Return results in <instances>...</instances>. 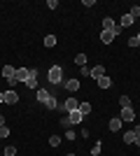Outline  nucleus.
Returning a JSON list of instances; mask_svg holds the SVG:
<instances>
[{
  "label": "nucleus",
  "mask_w": 140,
  "mask_h": 156,
  "mask_svg": "<svg viewBox=\"0 0 140 156\" xmlns=\"http://www.w3.org/2000/svg\"><path fill=\"white\" fill-rule=\"evenodd\" d=\"M47 77L52 84H63V70H61V65H52L49 72H47Z\"/></svg>",
  "instance_id": "nucleus-1"
},
{
  "label": "nucleus",
  "mask_w": 140,
  "mask_h": 156,
  "mask_svg": "<svg viewBox=\"0 0 140 156\" xmlns=\"http://www.w3.org/2000/svg\"><path fill=\"white\" fill-rule=\"evenodd\" d=\"M82 112L80 110H75V112H70V117L68 119H61V126H66V128H70V126H77V124H82Z\"/></svg>",
  "instance_id": "nucleus-2"
},
{
  "label": "nucleus",
  "mask_w": 140,
  "mask_h": 156,
  "mask_svg": "<svg viewBox=\"0 0 140 156\" xmlns=\"http://www.w3.org/2000/svg\"><path fill=\"white\" fill-rule=\"evenodd\" d=\"M31 77V70L28 68H16V72H14V79H9V84H12V89H14V84L16 82H23L26 84V79Z\"/></svg>",
  "instance_id": "nucleus-3"
},
{
  "label": "nucleus",
  "mask_w": 140,
  "mask_h": 156,
  "mask_svg": "<svg viewBox=\"0 0 140 156\" xmlns=\"http://www.w3.org/2000/svg\"><path fill=\"white\" fill-rule=\"evenodd\" d=\"M119 119H121V121H135V110H133V107H121Z\"/></svg>",
  "instance_id": "nucleus-4"
},
{
  "label": "nucleus",
  "mask_w": 140,
  "mask_h": 156,
  "mask_svg": "<svg viewBox=\"0 0 140 156\" xmlns=\"http://www.w3.org/2000/svg\"><path fill=\"white\" fill-rule=\"evenodd\" d=\"M2 103H19V93L14 91V89H9V91H5V96H2Z\"/></svg>",
  "instance_id": "nucleus-5"
},
{
  "label": "nucleus",
  "mask_w": 140,
  "mask_h": 156,
  "mask_svg": "<svg viewBox=\"0 0 140 156\" xmlns=\"http://www.w3.org/2000/svg\"><path fill=\"white\" fill-rule=\"evenodd\" d=\"M77 107H80V100H77V98H73V96H70L66 103H63V110H68V112H75Z\"/></svg>",
  "instance_id": "nucleus-6"
},
{
  "label": "nucleus",
  "mask_w": 140,
  "mask_h": 156,
  "mask_svg": "<svg viewBox=\"0 0 140 156\" xmlns=\"http://www.w3.org/2000/svg\"><path fill=\"white\" fill-rule=\"evenodd\" d=\"M103 75H105V68H103V65H93L91 72H89V77H93V79H100Z\"/></svg>",
  "instance_id": "nucleus-7"
},
{
  "label": "nucleus",
  "mask_w": 140,
  "mask_h": 156,
  "mask_svg": "<svg viewBox=\"0 0 140 156\" xmlns=\"http://www.w3.org/2000/svg\"><path fill=\"white\" fill-rule=\"evenodd\" d=\"M28 89H38V70H31V77L26 79Z\"/></svg>",
  "instance_id": "nucleus-8"
},
{
  "label": "nucleus",
  "mask_w": 140,
  "mask_h": 156,
  "mask_svg": "<svg viewBox=\"0 0 140 156\" xmlns=\"http://www.w3.org/2000/svg\"><path fill=\"white\" fill-rule=\"evenodd\" d=\"M63 86L73 93V91H77V89H80V82H77V79H66V82H63Z\"/></svg>",
  "instance_id": "nucleus-9"
},
{
  "label": "nucleus",
  "mask_w": 140,
  "mask_h": 156,
  "mask_svg": "<svg viewBox=\"0 0 140 156\" xmlns=\"http://www.w3.org/2000/svg\"><path fill=\"white\" fill-rule=\"evenodd\" d=\"M121 124H124V121H121L119 117L110 119V130H112V133H117V130H121Z\"/></svg>",
  "instance_id": "nucleus-10"
},
{
  "label": "nucleus",
  "mask_w": 140,
  "mask_h": 156,
  "mask_svg": "<svg viewBox=\"0 0 140 156\" xmlns=\"http://www.w3.org/2000/svg\"><path fill=\"white\" fill-rule=\"evenodd\" d=\"M49 98H52V93L47 91V89H38V100H40V103L47 105V100H49Z\"/></svg>",
  "instance_id": "nucleus-11"
},
{
  "label": "nucleus",
  "mask_w": 140,
  "mask_h": 156,
  "mask_svg": "<svg viewBox=\"0 0 140 156\" xmlns=\"http://www.w3.org/2000/svg\"><path fill=\"white\" fill-rule=\"evenodd\" d=\"M100 40H103V44H110V42L114 40V33L112 30H103L100 33Z\"/></svg>",
  "instance_id": "nucleus-12"
},
{
  "label": "nucleus",
  "mask_w": 140,
  "mask_h": 156,
  "mask_svg": "<svg viewBox=\"0 0 140 156\" xmlns=\"http://www.w3.org/2000/svg\"><path fill=\"white\" fill-rule=\"evenodd\" d=\"M96 82H98V86H100V89H110V86H112V79L107 77V75H103V77H100V79H96Z\"/></svg>",
  "instance_id": "nucleus-13"
},
{
  "label": "nucleus",
  "mask_w": 140,
  "mask_h": 156,
  "mask_svg": "<svg viewBox=\"0 0 140 156\" xmlns=\"http://www.w3.org/2000/svg\"><path fill=\"white\" fill-rule=\"evenodd\" d=\"M77 110L82 112V117H87L89 112H91V103H87V100H80V107Z\"/></svg>",
  "instance_id": "nucleus-14"
},
{
  "label": "nucleus",
  "mask_w": 140,
  "mask_h": 156,
  "mask_svg": "<svg viewBox=\"0 0 140 156\" xmlns=\"http://www.w3.org/2000/svg\"><path fill=\"white\" fill-rule=\"evenodd\" d=\"M14 72H16V70H14L12 65H5V68H2V77L9 82V79H14Z\"/></svg>",
  "instance_id": "nucleus-15"
},
{
  "label": "nucleus",
  "mask_w": 140,
  "mask_h": 156,
  "mask_svg": "<svg viewBox=\"0 0 140 156\" xmlns=\"http://www.w3.org/2000/svg\"><path fill=\"white\" fill-rule=\"evenodd\" d=\"M119 26H121V28L133 26V16H131V14H124V16H121V21H119Z\"/></svg>",
  "instance_id": "nucleus-16"
},
{
  "label": "nucleus",
  "mask_w": 140,
  "mask_h": 156,
  "mask_svg": "<svg viewBox=\"0 0 140 156\" xmlns=\"http://www.w3.org/2000/svg\"><path fill=\"white\" fill-rule=\"evenodd\" d=\"M135 137H138V135H135V130H126V133H124V142H126V144H133Z\"/></svg>",
  "instance_id": "nucleus-17"
},
{
  "label": "nucleus",
  "mask_w": 140,
  "mask_h": 156,
  "mask_svg": "<svg viewBox=\"0 0 140 156\" xmlns=\"http://www.w3.org/2000/svg\"><path fill=\"white\" fill-rule=\"evenodd\" d=\"M114 26H117V23H114L110 16H105V19H103V30H112Z\"/></svg>",
  "instance_id": "nucleus-18"
},
{
  "label": "nucleus",
  "mask_w": 140,
  "mask_h": 156,
  "mask_svg": "<svg viewBox=\"0 0 140 156\" xmlns=\"http://www.w3.org/2000/svg\"><path fill=\"white\" fill-rule=\"evenodd\" d=\"M45 47H49V49L56 47V35H47V37H45Z\"/></svg>",
  "instance_id": "nucleus-19"
},
{
  "label": "nucleus",
  "mask_w": 140,
  "mask_h": 156,
  "mask_svg": "<svg viewBox=\"0 0 140 156\" xmlns=\"http://www.w3.org/2000/svg\"><path fill=\"white\" fill-rule=\"evenodd\" d=\"M75 63L80 65V68H84V65H87V56H84V54H77V56H75Z\"/></svg>",
  "instance_id": "nucleus-20"
},
{
  "label": "nucleus",
  "mask_w": 140,
  "mask_h": 156,
  "mask_svg": "<svg viewBox=\"0 0 140 156\" xmlns=\"http://www.w3.org/2000/svg\"><path fill=\"white\" fill-rule=\"evenodd\" d=\"M128 14H131V16H133V21H135V19L140 16V7H138V5H133L131 9H128Z\"/></svg>",
  "instance_id": "nucleus-21"
},
{
  "label": "nucleus",
  "mask_w": 140,
  "mask_h": 156,
  "mask_svg": "<svg viewBox=\"0 0 140 156\" xmlns=\"http://www.w3.org/2000/svg\"><path fill=\"white\" fill-rule=\"evenodd\" d=\"M47 107H49V110H56V107H59V103H56V98H49V100H47Z\"/></svg>",
  "instance_id": "nucleus-22"
},
{
  "label": "nucleus",
  "mask_w": 140,
  "mask_h": 156,
  "mask_svg": "<svg viewBox=\"0 0 140 156\" xmlns=\"http://www.w3.org/2000/svg\"><path fill=\"white\" fill-rule=\"evenodd\" d=\"M119 105H121V107H131V100H128V96H121V98H119Z\"/></svg>",
  "instance_id": "nucleus-23"
},
{
  "label": "nucleus",
  "mask_w": 140,
  "mask_h": 156,
  "mask_svg": "<svg viewBox=\"0 0 140 156\" xmlns=\"http://www.w3.org/2000/svg\"><path fill=\"white\" fill-rule=\"evenodd\" d=\"M49 144H52V147H59V144H61V137L59 135H52V137H49Z\"/></svg>",
  "instance_id": "nucleus-24"
},
{
  "label": "nucleus",
  "mask_w": 140,
  "mask_h": 156,
  "mask_svg": "<svg viewBox=\"0 0 140 156\" xmlns=\"http://www.w3.org/2000/svg\"><path fill=\"white\" fill-rule=\"evenodd\" d=\"M100 149H103V144L96 142V144H93V149H91V156H98V154H100Z\"/></svg>",
  "instance_id": "nucleus-25"
},
{
  "label": "nucleus",
  "mask_w": 140,
  "mask_h": 156,
  "mask_svg": "<svg viewBox=\"0 0 140 156\" xmlns=\"http://www.w3.org/2000/svg\"><path fill=\"white\" fill-rule=\"evenodd\" d=\"M5 156H16V147H12V144L5 147Z\"/></svg>",
  "instance_id": "nucleus-26"
},
{
  "label": "nucleus",
  "mask_w": 140,
  "mask_h": 156,
  "mask_svg": "<svg viewBox=\"0 0 140 156\" xmlns=\"http://www.w3.org/2000/svg\"><path fill=\"white\" fill-rule=\"evenodd\" d=\"M9 135V128H7V126H0V137H7Z\"/></svg>",
  "instance_id": "nucleus-27"
},
{
  "label": "nucleus",
  "mask_w": 140,
  "mask_h": 156,
  "mask_svg": "<svg viewBox=\"0 0 140 156\" xmlns=\"http://www.w3.org/2000/svg\"><path fill=\"white\" fill-rule=\"evenodd\" d=\"M63 137H66V140H75V137H77V135H75V133H73V130H70V128H68V130H66V135H63Z\"/></svg>",
  "instance_id": "nucleus-28"
},
{
  "label": "nucleus",
  "mask_w": 140,
  "mask_h": 156,
  "mask_svg": "<svg viewBox=\"0 0 140 156\" xmlns=\"http://www.w3.org/2000/svg\"><path fill=\"white\" fill-rule=\"evenodd\" d=\"M128 47H140V40L138 37H131V40H128Z\"/></svg>",
  "instance_id": "nucleus-29"
},
{
  "label": "nucleus",
  "mask_w": 140,
  "mask_h": 156,
  "mask_svg": "<svg viewBox=\"0 0 140 156\" xmlns=\"http://www.w3.org/2000/svg\"><path fill=\"white\" fill-rule=\"evenodd\" d=\"M47 7H49V9H56V7H59V0H49V2H47Z\"/></svg>",
  "instance_id": "nucleus-30"
},
{
  "label": "nucleus",
  "mask_w": 140,
  "mask_h": 156,
  "mask_svg": "<svg viewBox=\"0 0 140 156\" xmlns=\"http://www.w3.org/2000/svg\"><path fill=\"white\" fill-rule=\"evenodd\" d=\"M0 126H5V117L2 114H0Z\"/></svg>",
  "instance_id": "nucleus-31"
},
{
  "label": "nucleus",
  "mask_w": 140,
  "mask_h": 156,
  "mask_svg": "<svg viewBox=\"0 0 140 156\" xmlns=\"http://www.w3.org/2000/svg\"><path fill=\"white\" fill-rule=\"evenodd\" d=\"M133 130H135V135H140V126H135V128H133Z\"/></svg>",
  "instance_id": "nucleus-32"
},
{
  "label": "nucleus",
  "mask_w": 140,
  "mask_h": 156,
  "mask_svg": "<svg viewBox=\"0 0 140 156\" xmlns=\"http://www.w3.org/2000/svg\"><path fill=\"white\" fill-rule=\"evenodd\" d=\"M135 144H138V147H140V135H138V137H135Z\"/></svg>",
  "instance_id": "nucleus-33"
},
{
  "label": "nucleus",
  "mask_w": 140,
  "mask_h": 156,
  "mask_svg": "<svg viewBox=\"0 0 140 156\" xmlns=\"http://www.w3.org/2000/svg\"><path fill=\"white\" fill-rule=\"evenodd\" d=\"M2 96H5V93H2V91H0V103H2Z\"/></svg>",
  "instance_id": "nucleus-34"
},
{
  "label": "nucleus",
  "mask_w": 140,
  "mask_h": 156,
  "mask_svg": "<svg viewBox=\"0 0 140 156\" xmlns=\"http://www.w3.org/2000/svg\"><path fill=\"white\" fill-rule=\"evenodd\" d=\"M135 37H138V40H140V33H138V35H135Z\"/></svg>",
  "instance_id": "nucleus-35"
},
{
  "label": "nucleus",
  "mask_w": 140,
  "mask_h": 156,
  "mask_svg": "<svg viewBox=\"0 0 140 156\" xmlns=\"http://www.w3.org/2000/svg\"><path fill=\"white\" fill-rule=\"evenodd\" d=\"M66 156H75V154H66Z\"/></svg>",
  "instance_id": "nucleus-36"
},
{
  "label": "nucleus",
  "mask_w": 140,
  "mask_h": 156,
  "mask_svg": "<svg viewBox=\"0 0 140 156\" xmlns=\"http://www.w3.org/2000/svg\"><path fill=\"white\" fill-rule=\"evenodd\" d=\"M0 114H2V112H0Z\"/></svg>",
  "instance_id": "nucleus-37"
}]
</instances>
